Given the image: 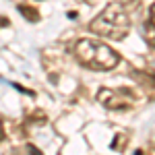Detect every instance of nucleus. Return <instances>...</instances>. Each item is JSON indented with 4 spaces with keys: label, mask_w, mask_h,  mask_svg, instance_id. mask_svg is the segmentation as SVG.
Listing matches in <instances>:
<instances>
[{
    "label": "nucleus",
    "mask_w": 155,
    "mask_h": 155,
    "mask_svg": "<svg viewBox=\"0 0 155 155\" xmlns=\"http://www.w3.org/2000/svg\"><path fill=\"white\" fill-rule=\"evenodd\" d=\"M11 21H8V17H0V27H8Z\"/></svg>",
    "instance_id": "6e6552de"
},
{
    "label": "nucleus",
    "mask_w": 155,
    "mask_h": 155,
    "mask_svg": "<svg viewBox=\"0 0 155 155\" xmlns=\"http://www.w3.org/2000/svg\"><path fill=\"white\" fill-rule=\"evenodd\" d=\"M74 58L89 71H112L120 64V54L97 39H81L74 44Z\"/></svg>",
    "instance_id": "f257e3e1"
},
{
    "label": "nucleus",
    "mask_w": 155,
    "mask_h": 155,
    "mask_svg": "<svg viewBox=\"0 0 155 155\" xmlns=\"http://www.w3.org/2000/svg\"><path fill=\"white\" fill-rule=\"evenodd\" d=\"M12 87H15L17 91H21V93H27V95H35V93H33L31 89H25L23 85H17V83H12Z\"/></svg>",
    "instance_id": "0eeeda50"
},
{
    "label": "nucleus",
    "mask_w": 155,
    "mask_h": 155,
    "mask_svg": "<svg viewBox=\"0 0 155 155\" xmlns=\"http://www.w3.org/2000/svg\"><path fill=\"white\" fill-rule=\"evenodd\" d=\"M143 37L151 48H155V4L149 8V17L143 25Z\"/></svg>",
    "instance_id": "20e7f679"
},
{
    "label": "nucleus",
    "mask_w": 155,
    "mask_h": 155,
    "mask_svg": "<svg viewBox=\"0 0 155 155\" xmlns=\"http://www.w3.org/2000/svg\"><path fill=\"white\" fill-rule=\"evenodd\" d=\"M17 11L21 12V15L25 17V21H29V23H37V21H39V12H37V8L29 6V4H17Z\"/></svg>",
    "instance_id": "39448f33"
},
{
    "label": "nucleus",
    "mask_w": 155,
    "mask_h": 155,
    "mask_svg": "<svg viewBox=\"0 0 155 155\" xmlns=\"http://www.w3.org/2000/svg\"><path fill=\"white\" fill-rule=\"evenodd\" d=\"M124 143H126V137H124V134H118V137L112 141L110 147H112V149H116V151H122V149H124Z\"/></svg>",
    "instance_id": "423d86ee"
},
{
    "label": "nucleus",
    "mask_w": 155,
    "mask_h": 155,
    "mask_svg": "<svg viewBox=\"0 0 155 155\" xmlns=\"http://www.w3.org/2000/svg\"><path fill=\"white\" fill-rule=\"evenodd\" d=\"M130 91L128 89H110V87H101L99 91H97V101L101 104L104 107H107V110H128V107L132 106V101L128 99V95Z\"/></svg>",
    "instance_id": "7ed1b4c3"
},
{
    "label": "nucleus",
    "mask_w": 155,
    "mask_h": 155,
    "mask_svg": "<svg viewBox=\"0 0 155 155\" xmlns=\"http://www.w3.org/2000/svg\"><path fill=\"white\" fill-rule=\"evenodd\" d=\"M91 33L99 37H110V39H124L128 35V15L122 2H110L104 11L97 15L95 19L89 23Z\"/></svg>",
    "instance_id": "f03ea898"
},
{
    "label": "nucleus",
    "mask_w": 155,
    "mask_h": 155,
    "mask_svg": "<svg viewBox=\"0 0 155 155\" xmlns=\"http://www.w3.org/2000/svg\"><path fill=\"white\" fill-rule=\"evenodd\" d=\"M4 137H6V134H4V128H2V118H0V143L4 141Z\"/></svg>",
    "instance_id": "1a4fd4ad"
}]
</instances>
